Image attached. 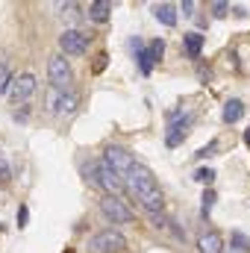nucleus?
Instances as JSON below:
<instances>
[{
    "instance_id": "obj_1",
    "label": "nucleus",
    "mask_w": 250,
    "mask_h": 253,
    "mask_svg": "<svg viewBox=\"0 0 250 253\" xmlns=\"http://www.w3.org/2000/svg\"><path fill=\"white\" fill-rule=\"evenodd\" d=\"M126 183H129V189L135 191V197L144 203L147 212H162V191L156 186V177H153L144 165H135V168L126 174Z\"/></svg>"
},
{
    "instance_id": "obj_2",
    "label": "nucleus",
    "mask_w": 250,
    "mask_h": 253,
    "mask_svg": "<svg viewBox=\"0 0 250 253\" xmlns=\"http://www.w3.org/2000/svg\"><path fill=\"white\" fill-rule=\"evenodd\" d=\"M91 183L100 186V189H106L112 197H118L124 191V177L112 165H106V162H91Z\"/></svg>"
},
{
    "instance_id": "obj_3",
    "label": "nucleus",
    "mask_w": 250,
    "mask_h": 253,
    "mask_svg": "<svg viewBox=\"0 0 250 253\" xmlns=\"http://www.w3.org/2000/svg\"><path fill=\"white\" fill-rule=\"evenodd\" d=\"M47 74H50L53 88H59V91H65V88L71 85V80H74L71 65H68L65 56H50V62H47Z\"/></svg>"
},
{
    "instance_id": "obj_4",
    "label": "nucleus",
    "mask_w": 250,
    "mask_h": 253,
    "mask_svg": "<svg viewBox=\"0 0 250 253\" xmlns=\"http://www.w3.org/2000/svg\"><path fill=\"white\" fill-rule=\"evenodd\" d=\"M91 248L97 253H118L126 248V239L118 233V230H103L91 239Z\"/></svg>"
},
{
    "instance_id": "obj_5",
    "label": "nucleus",
    "mask_w": 250,
    "mask_h": 253,
    "mask_svg": "<svg viewBox=\"0 0 250 253\" xmlns=\"http://www.w3.org/2000/svg\"><path fill=\"white\" fill-rule=\"evenodd\" d=\"M59 47L68 56H83L88 50V36L80 33V30H65L62 36H59Z\"/></svg>"
},
{
    "instance_id": "obj_6",
    "label": "nucleus",
    "mask_w": 250,
    "mask_h": 253,
    "mask_svg": "<svg viewBox=\"0 0 250 253\" xmlns=\"http://www.w3.org/2000/svg\"><path fill=\"white\" fill-rule=\"evenodd\" d=\"M100 212H103L106 218H112L115 224H129V221H132V212L124 206V200H121V197H112V194H106V197L100 200Z\"/></svg>"
},
{
    "instance_id": "obj_7",
    "label": "nucleus",
    "mask_w": 250,
    "mask_h": 253,
    "mask_svg": "<svg viewBox=\"0 0 250 253\" xmlns=\"http://www.w3.org/2000/svg\"><path fill=\"white\" fill-rule=\"evenodd\" d=\"M33 94H36V77H33V74H21V77L12 80L9 97H12L15 103H24V100H30Z\"/></svg>"
},
{
    "instance_id": "obj_8",
    "label": "nucleus",
    "mask_w": 250,
    "mask_h": 253,
    "mask_svg": "<svg viewBox=\"0 0 250 253\" xmlns=\"http://www.w3.org/2000/svg\"><path fill=\"white\" fill-rule=\"evenodd\" d=\"M103 162L106 165H112L121 177H126L132 168H135V162H132V156L126 153L124 147H106V156H103Z\"/></svg>"
},
{
    "instance_id": "obj_9",
    "label": "nucleus",
    "mask_w": 250,
    "mask_h": 253,
    "mask_svg": "<svg viewBox=\"0 0 250 253\" xmlns=\"http://www.w3.org/2000/svg\"><path fill=\"white\" fill-rule=\"evenodd\" d=\"M47 109H50V112L71 115V112L77 109V94H65L59 88H50V91H47Z\"/></svg>"
},
{
    "instance_id": "obj_10",
    "label": "nucleus",
    "mask_w": 250,
    "mask_h": 253,
    "mask_svg": "<svg viewBox=\"0 0 250 253\" xmlns=\"http://www.w3.org/2000/svg\"><path fill=\"white\" fill-rule=\"evenodd\" d=\"M197 248H200V253H221L224 251V239H221V233L209 230V233H203L197 239Z\"/></svg>"
},
{
    "instance_id": "obj_11",
    "label": "nucleus",
    "mask_w": 250,
    "mask_h": 253,
    "mask_svg": "<svg viewBox=\"0 0 250 253\" xmlns=\"http://www.w3.org/2000/svg\"><path fill=\"white\" fill-rule=\"evenodd\" d=\"M153 18H156L159 24H165V27H174V24H177V9H174L171 3H156V6H153Z\"/></svg>"
},
{
    "instance_id": "obj_12",
    "label": "nucleus",
    "mask_w": 250,
    "mask_h": 253,
    "mask_svg": "<svg viewBox=\"0 0 250 253\" xmlns=\"http://www.w3.org/2000/svg\"><path fill=\"white\" fill-rule=\"evenodd\" d=\"M109 12H112V6H109L106 0H94V3L88 6V18H91L94 24H106V21H109Z\"/></svg>"
},
{
    "instance_id": "obj_13",
    "label": "nucleus",
    "mask_w": 250,
    "mask_h": 253,
    "mask_svg": "<svg viewBox=\"0 0 250 253\" xmlns=\"http://www.w3.org/2000/svg\"><path fill=\"white\" fill-rule=\"evenodd\" d=\"M188 124H191V115H186L180 124H171V132H168V138H165V141H168V147H177V144L186 138V126Z\"/></svg>"
},
{
    "instance_id": "obj_14",
    "label": "nucleus",
    "mask_w": 250,
    "mask_h": 253,
    "mask_svg": "<svg viewBox=\"0 0 250 253\" xmlns=\"http://www.w3.org/2000/svg\"><path fill=\"white\" fill-rule=\"evenodd\" d=\"M183 44H186V53L191 59H197L200 56V50H203V36L200 33H186L183 36Z\"/></svg>"
},
{
    "instance_id": "obj_15",
    "label": "nucleus",
    "mask_w": 250,
    "mask_h": 253,
    "mask_svg": "<svg viewBox=\"0 0 250 253\" xmlns=\"http://www.w3.org/2000/svg\"><path fill=\"white\" fill-rule=\"evenodd\" d=\"M242 115H245V103L242 100H227L224 103V121L227 124H236Z\"/></svg>"
},
{
    "instance_id": "obj_16",
    "label": "nucleus",
    "mask_w": 250,
    "mask_h": 253,
    "mask_svg": "<svg viewBox=\"0 0 250 253\" xmlns=\"http://www.w3.org/2000/svg\"><path fill=\"white\" fill-rule=\"evenodd\" d=\"M147 53L153 56V62H159V59H162V53H165V42H162V39H153V42H150V47H147Z\"/></svg>"
},
{
    "instance_id": "obj_17",
    "label": "nucleus",
    "mask_w": 250,
    "mask_h": 253,
    "mask_svg": "<svg viewBox=\"0 0 250 253\" xmlns=\"http://www.w3.org/2000/svg\"><path fill=\"white\" fill-rule=\"evenodd\" d=\"M194 180H197V183H203V186H212L215 171H212V168H197V171H194Z\"/></svg>"
},
{
    "instance_id": "obj_18",
    "label": "nucleus",
    "mask_w": 250,
    "mask_h": 253,
    "mask_svg": "<svg viewBox=\"0 0 250 253\" xmlns=\"http://www.w3.org/2000/svg\"><path fill=\"white\" fill-rule=\"evenodd\" d=\"M62 18H68L71 24H77V21H80V6H77V3H65L62 6Z\"/></svg>"
},
{
    "instance_id": "obj_19",
    "label": "nucleus",
    "mask_w": 250,
    "mask_h": 253,
    "mask_svg": "<svg viewBox=\"0 0 250 253\" xmlns=\"http://www.w3.org/2000/svg\"><path fill=\"white\" fill-rule=\"evenodd\" d=\"M138 68H141V74H150L153 71V56L147 50H138Z\"/></svg>"
},
{
    "instance_id": "obj_20",
    "label": "nucleus",
    "mask_w": 250,
    "mask_h": 253,
    "mask_svg": "<svg viewBox=\"0 0 250 253\" xmlns=\"http://www.w3.org/2000/svg\"><path fill=\"white\" fill-rule=\"evenodd\" d=\"M212 206H215V191H212V189H206V194H203V206H200V212H203V215H209V212H212Z\"/></svg>"
},
{
    "instance_id": "obj_21",
    "label": "nucleus",
    "mask_w": 250,
    "mask_h": 253,
    "mask_svg": "<svg viewBox=\"0 0 250 253\" xmlns=\"http://www.w3.org/2000/svg\"><path fill=\"white\" fill-rule=\"evenodd\" d=\"M233 245H236V251H242V253L250 251V242L242 236V233H233Z\"/></svg>"
},
{
    "instance_id": "obj_22",
    "label": "nucleus",
    "mask_w": 250,
    "mask_h": 253,
    "mask_svg": "<svg viewBox=\"0 0 250 253\" xmlns=\"http://www.w3.org/2000/svg\"><path fill=\"white\" fill-rule=\"evenodd\" d=\"M150 221H153V227H156V230H165V227L171 224V221H168L162 212H150Z\"/></svg>"
},
{
    "instance_id": "obj_23",
    "label": "nucleus",
    "mask_w": 250,
    "mask_h": 253,
    "mask_svg": "<svg viewBox=\"0 0 250 253\" xmlns=\"http://www.w3.org/2000/svg\"><path fill=\"white\" fill-rule=\"evenodd\" d=\"M212 12H215V18H224V15L230 12V3H224V0H215V3H212Z\"/></svg>"
},
{
    "instance_id": "obj_24",
    "label": "nucleus",
    "mask_w": 250,
    "mask_h": 253,
    "mask_svg": "<svg viewBox=\"0 0 250 253\" xmlns=\"http://www.w3.org/2000/svg\"><path fill=\"white\" fill-rule=\"evenodd\" d=\"M215 150H218V141H209L206 147H200V150H197V159H206V156H212Z\"/></svg>"
},
{
    "instance_id": "obj_25",
    "label": "nucleus",
    "mask_w": 250,
    "mask_h": 253,
    "mask_svg": "<svg viewBox=\"0 0 250 253\" xmlns=\"http://www.w3.org/2000/svg\"><path fill=\"white\" fill-rule=\"evenodd\" d=\"M27 218H30V209L21 206V209H18V227H27Z\"/></svg>"
},
{
    "instance_id": "obj_26",
    "label": "nucleus",
    "mask_w": 250,
    "mask_h": 253,
    "mask_svg": "<svg viewBox=\"0 0 250 253\" xmlns=\"http://www.w3.org/2000/svg\"><path fill=\"white\" fill-rule=\"evenodd\" d=\"M9 177H12V168H9V165H6V159L0 156V180H9Z\"/></svg>"
},
{
    "instance_id": "obj_27",
    "label": "nucleus",
    "mask_w": 250,
    "mask_h": 253,
    "mask_svg": "<svg viewBox=\"0 0 250 253\" xmlns=\"http://www.w3.org/2000/svg\"><path fill=\"white\" fill-rule=\"evenodd\" d=\"M183 15H186V18L194 15V0H186V3H183Z\"/></svg>"
},
{
    "instance_id": "obj_28",
    "label": "nucleus",
    "mask_w": 250,
    "mask_h": 253,
    "mask_svg": "<svg viewBox=\"0 0 250 253\" xmlns=\"http://www.w3.org/2000/svg\"><path fill=\"white\" fill-rule=\"evenodd\" d=\"M103 68H106V53H100L97 62H94V71H103Z\"/></svg>"
},
{
    "instance_id": "obj_29",
    "label": "nucleus",
    "mask_w": 250,
    "mask_h": 253,
    "mask_svg": "<svg viewBox=\"0 0 250 253\" xmlns=\"http://www.w3.org/2000/svg\"><path fill=\"white\" fill-rule=\"evenodd\" d=\"M245 144L250 147V129H245Z\"/></svg>"
}]
</instances>
